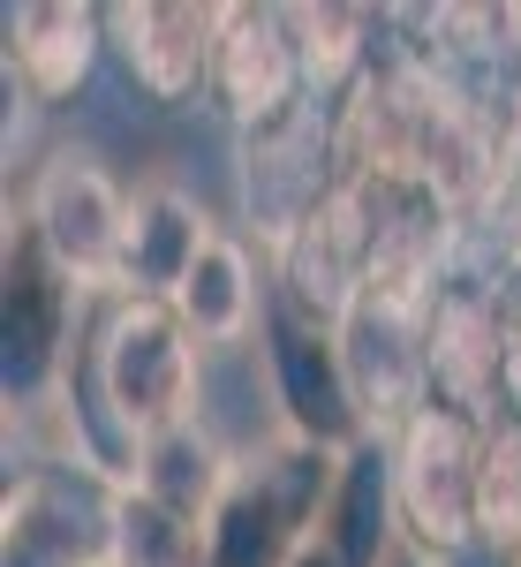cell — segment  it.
<instances>
[{
	"label": "cell",
	"instance_id": "obj_11",
	"mask_svg": "<svg viewBox=\"0 0 521 567\" xmlns=\"http://www.w3.org/2000/svg\"><path fill=\"white\" fill-rule=\"evenodd\" d=\"M295 567H325V553H303V560H295Z\"/></svg>",
	"mask_w": 521,
	"mask_h": 567
},
{
	"label": "cell",
	"instance_id": "obj_7",
	"mask_svg": "<svg viewBox=\"0 0 521 567\" xmlns=\"http://www.w3.org/2000/svg\"><path fill=\"white\" fill-rule=\"evenodd\" d=\"M129 31V69L152 99H189L197 76H205V31L212 16H189V8H122L114 16Z\"/></svg>",
	"mask_w": 521,
	"mask_h": 567
},
{
	"label": "cell",
	"instance_id": "obj_3",
	"mask_svg": "<svg viewBox=\"0 0 521 567\" xmlns=\"http://www.w3.org/2000/svg\"><path fill=\"white\" fill-rule=\"evenodd\" d=\"M31 243L61 265L69 288H106V280H122V258H129V205L114 197V182L98 175V159L61 152L39 175Z\"/></svg>",
	"mask_w": 521,
	"mask_h": 567
},
{
	"label": "cell",
	"instance_id": "obj_5",
	"mask_svg": "<svg viewBox=\"0 0 521 567\" xmlns=\"http://www.w3.org/2000/svg\"><path fill=\"white\" fill-rule=\"evenodd\" d=\"M205 243H212V227L197 213V197H181L174 182H152L129 205V258H122L136 303H174L205 258Z\"/></svg>",
	"mask_w": 521,
	"mask_h": 567
},
{
	"label": "cell",
	"instance_id": "obj_12",
	"mask_svg": "<svg viewBox=\"0 0 521 567\" xmlns=\"http://www.w3.org/2000/svg\"><path fill=\"white\" fill-rule=\"evenodd\" d=\"M386 567H424V560H408V553H400V560H386Z\"/></svg>",
	"mask_w": 521,
	"mask_h": 567
},
{
	"label": "cell",
	"instance_id": "obj_4",
	"mask_svg": "<svg viewBox=\"0 0 521 567\" xmlns=\"http://www.w3.org/2000/svg\"><path fill=\"white\" fill-rule=\"evenodd\" d=\"M477 439L461 416H446V409H424L416 416V432H408V454H400V515L416 523V537H431V545H469V529H477Z\"/></svg>",
	"mask_w": 521,
	"mask_h": 567
},
{
	"label": "cell",
	"instance_id": "obj_10",
	"mask_svg": "<svg viewBox=\"0 0 521 567\" xmlns=\"http://www.w3.org/2000/svg\"><path fill=\"white\" fill-rule=\"evenodd\" d=\"M477 529L491 545L521 537V446L514 439H491L483 446V470H477Z\"/></svg>",
	"mask_w": 521,
	"mask_h": 567
},
{
	"label": "cell",
	"instance_id": "obj_8",
	"mask_svg": "<svg viewBox=\"0 0 521 567\" xmlns=\"http://www.w3.org/2000/svg\"><path fill=\"white\" fill-rule=\"evenodd\" d=\"M174 310H181V326H189L197 341L235 349V341L250 333V310H258L250 258H242L227 235H212V243H205V258H197V272H189V288L174 296Z\"/></svg>",
	"mask_w": 521,
	"mask_h": 567
},
{
	"label": "cell",
	"instance_id": "obj_9",
	"mask_svg": "<svg viewBox=\"0 0 521 567\" xmlns=\"http://www.w3.org/2000/svg\"><path fill=\"white\" fill-rule=\"evenodd\" d=\"M91 61V16L84 8H23L15 16V69L39 99H61V91L84 84Z\"/></svg>",
	"mask_w": 521,
	"mask_h": 567
},
{
	"label": "cell",
	"instance_id": "obj_13",
	"mask_svg": "<svg viewBox=\"0 0 521 567\" xmlns=\"http://www.w3.org/2000/svg\"><path fill=\"white\" fill-rule=\"evenodd\" d=\"M514 567H521V560H514Z\"/></svg>",
	"mask_w": 521,
	"mask_h": 567
},
{
	"label": "cell",
	"instance_id": "obj_6",
	"mask_svg": "<svg viewBox=\"0 0 521 567\" xmlns=\"http://www.w3.org/2000/svg\"><path fill=\"white\" fill-rule=\"evenodd\" d=\"M386 523H393V470L378 446H347L333 507L317 523L325 567H386Z\"/></svg>",
	"mask_w": 521,
	"mask_h": 567
},
{
	"label": "cell",
	"instance_id": "obj_1",
	"mask_svg": "<svg viewBox=\"0 0 521 567\" xmlns=\"http://www.w3.org/2000/svg\"><path fill=\"white\" fill-rule=\"evenodd\" d=\"M341 462V446L280 439L258 462L227 470V492L205 515V567H295L303 529L325 523V507H333Z\"/></svg>",
	"mask_w": 521,
	"mask_h": 567
},
{
	"label": "cell",
	"instance_id": "obj_2",
	"mask_svg": "<svg viewBox=\"0 0 521 567\" xmlns=\"http://www.w3.org/2000/svg\"><path fill=\"white\" fill-rule=\"evenodd\" d=\"M189 341L197 333L181 326L174 303H122L106 341H98V363H91L98 371V401L136 439V454L189 424V393H197V371H205Z\"/></svg>",
	"mask_w": 521,
	"mask_h": 567
}]
</instances>
